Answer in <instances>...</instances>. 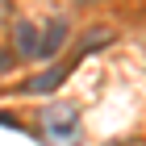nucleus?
<instances>
[{"instance_id":"nucleus-6","label":"nucleus","mask_w":146,"mask_h":146,"mask_svg":"<svg viewBox=\"0 0 146 146\" xmlns=\"http://www.w3.org/2000/svg\"><path fill=\"white\" fill-rule=\"evenodd\" d=\"M4 67H9V54H4V50H0V75H4Z\"/></svg>"},{"instance_id":"nucleus-5","label":"nucleus","mask_w":146,"mask_h":146,"mask_svg":"<svg viewBox=\"0 0 146 146\" xmlns=\"http://www.w3.org/2000/svg\"><path fill=\"white\" fill-rule=\"evenodd\" d=\"M0 21H9V0H0Z\"/></svg>"},{"instance_id":"nucleus-2","label":"nucleus","mask_w":146,"mask_h":146,"mask_svg":"<svg viewBox=\"0 0 146 146\" xmlns=\"http://www.w3.org/2000/svg\"><path fill=\"white\" fill-rule=\"evenodd\" d=\"M63 42H67V25H63V21H50V25H46V38L38 42V54H46V58H50Z\"/></svg>"},{"instance_id":"nucleus-1","label":"nucleus","mask_w":146,"mask_h":146,"mask_svg":"<svg viewBox=\"0 0 146 146\" xmlns=\"http://www.w3.org/2000/svg\"><path fill=\"white\" fill-rule=\"evenodd\" d=\"M46 125H50L54 138H75V109L71 104H54L46 113Z\"/></svg>"},{"instance_id":"nucleus-3","label":"nucleus","mask_w":146,"mask_h":146,"mask_svg":"<svg viewBox=\"0 0 146 146\" xmlns=\"http://www.w3.org/2000/svg\"><path fill=\"white\" fill-rule=\"evenodd\" d=\"M38 42H42V34H38L29 21L17 25V54H38Z\"/></svg>"},{"instance_id":"nucleus-4","label":"nucleus","mask_w":146,"mask_h":146,"mask_svg":"<svg viewBox=\"0 0 146 146\" xmlns=\"http://www.w3.org/2000/svg\"><path fill=\"white\" fill-rule=\"evenodd\" d=\"M58 84H63V67H54V71H46V75H38L29 88H34V92H50V88H58Z\"/></svg>"}]
</instances>
